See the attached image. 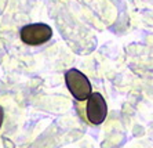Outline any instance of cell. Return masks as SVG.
Listing matches in <instances>:
<instances>
[{"mask_svg": "<svg viewBox=\"0 0 153 148\" xmlns=\"http://www.w3.org/2000/svg\"><path fill=\"white\" fill-rule=\"evenodd\" d=\"M3 119H4V109L0 107V127L3 125Z\"/></svg>", "mask_w": 153, "mask_h": 148, "instance_id": "obj_4", "label": "cell"}, {"mask_svg": "<svg viewBox=\"0 0 153 148\" xmlns=\"http://www.w3.org/2000/svg\"><path fill=\"white\" fill-rule=\"evenodd\" d=\"M85 115L90 123L93 125H101L106 119L108 105L101 93H93L88 97L87 107H85Z\"/></svg>", "mask_w": 153, "mask_h": 148, "instance_id": "obj_3", "label": "cell"}, {"mask_svg": "<svg viewBox=\"0 0 153 148\" xmlns=\"http://www.w3.org/2000/svg\"><path fill=\"white\" fill-rule=\"evenodd\" d=\"M21 40L29 46H39L44 44L53 36V29L47 24H29L25 25L19 32Z\"/></svg>", "mask_w": 153, "mask_h": 148, "instance_id": "obj_2", "label": "cell"}, {"mask_svg": "<svg viewBox=\"0 0 153 148\" xmlns=\"http://www.w3.org/2000/svg\"><path fill=\"white\" fill-rule=\"evenodd\" d=\"M65 83L76 101L88 100V97L93 94V87L88 78L79 69L72 68L65 73Z\"/></svg>", "mask_w": 153, "mask_h": 148, "instance_id": "obj_1", "label": "cell"}]
</instances>
